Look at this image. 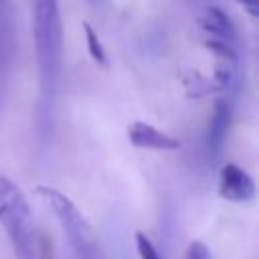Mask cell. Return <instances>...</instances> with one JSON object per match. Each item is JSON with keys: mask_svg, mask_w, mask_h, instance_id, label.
Instances as JSON below:
<instances>
[{"mask_svg": "<svg viewBox=\"0 0 259 259\" xmlns=\"http://www.w3.org/2000/svg\"><path fill=\"white\" fill-rule=\"evenodd\" d=\"M235 2L241 4L243 10H247V14L251 18H257V14H259V0H235Z\"/></svg>", "mask_w": 259, "mask_h": 259, "instance_id": "obj_12", "label": "cell"}, {"mask_svg": "<svg viewBox=\"0 0 259 259\" xmlns=\"http://www.w3.org/2000/svg\"><path fill=\"white\" fill-rule=\"evenodd\" d=\"M229 125H231V99L219 97L214 101V109H212L208 132H206V150L210 158H217L221 154L229 134Z\"/></svg>", "mask_w": 259, "mask_h": 259, "instance_id": "obj_7", "label": "cell"}, {"mask_svg": "<svg viewBox=\"0 0 259 259\" xmlns=\"http://www.w3.org/2000/svg\"><path fill=\"white\" fill-rule=\"evenodd\" d=\"M136 249H138L140 259H162L160 253H158V249L150 241V237L146 233H142V231L136 233Z\"/></svg>", "mask_w": 259, "mask_h": 259, "instance_id": "obj_10", "label": "cell"}, {"mask_svg": "<svg viewBox=\"0 0 259 259\" xmlns=\"http://www.w3.org/2000/svg\"><path fill=\"white\" fill-rule=\"evenodd\" d=\"M198 26L210 36V40H221L231 47L237 42V32L233 26V20L227 16V12L221 6H206L198 16Z\"/></svg>", "mask_w": 259, "mask_h": 259, "instance_id": "obj_8", "label": "cell"}, {"mask_svg": "<svg viewBox=\"0 0 259 259\" xmlns=\"http://www.w3.org/2000/svg\"><path fill=\"white\" fill-rule=\"evenodd\" d=\"M81 26H83V30H85V42H87V51H89L91 59H93L97 65L107 67V53H105V47H103L99 34L95 32V28H93L87 20H83Z\"/></svg>", "mask_w": 259, "mask_h": 259, "instance_id": "obj_9", "label": "cell"}, {"mask_svg": "<svg viewBox=\"0 0 259 259\" xmlns=\"http://www.w3.org/2000/svg\"><path fill=\"white\" fill-rule=\"evenodd\" d=\"M0 225L16 259H47V245L36 233L24 192L0 174Z\"/></svg>", "mask_w": 259, "mask_h": 259, "instance_id": "obj_2", "label": "cell"}, {"mask_svg": "<svg viewBox=\"0 0 259 259\" xmlns=\"http://www.w3.org/2000/svg\"><path fill=\"white\" fill-rule=\"evenodd\" d=\"M219 196L229 202H249L255 196V182L251 174L233 164L227 162L219 170Z\"/></svg>", "mask_w": 259, "mask_h": 259, "instance_id": "obj_4", "label": "cell"}, {"mask_svg": "<svg viewBox=\"0 0 259 259\" xmlns=\"http://www.w3.org/2000/svg\"><path fill=\"white\" fill-rule=\"evenodd\" d=\"M32 34L38 65V127L49 132L63 63V18L59 0H32Z\"/></svg>", "mask_w": 259, "mask_h": 259, "instance_id": "obj_1", "label": "cell"}, {"mask_svg": "<svg viewBox=\"0 0 259 259\" xmlns=\"http://www.w3.org/2000/svg\"><path fill=\"white\" fill-rule=\"evenodd\" d=\"M127 140L132 142V146L140 148V150H156V152H174L180 148V140H176L174 136L158 130L156 125L148 123V121H132L127 125Z\"/></svg>", "mask_w": 259, "mask_h": 259, "instance_id": "obj_5", "label": "cell"}, {"mask_svg": "<svg viewBox=\"0 0 259 259\" xmlns=\"http://www.w3.org/2000/svg\"><path fill=\"white\" fill-rule=\"evenodd\" d=\"M14 57V20L10 0H0V99L12 69Z\"/></svg>", "mask_w": 259, "mask_h": 259, "instance_id": "obj_6", "label": "cell"}, {"mask_svg": "<svg viewBox=\"0 0 259 259\" xmlns=\"http://www.w3.org/2000/svg\"><path fill=\"white\" fill-rule=\"evenodd\" d=\"M36 196L45 202V206L57 219L73 259H103L93 227L65 192L53 186L40 184L36 186Z\"/></svg>", "mask_w": 259, "mask_h": 259, "instance_id": "obj_3", "label": "cell"}, {"mask_svg": "<svg viewBox=\"0 0 259 259\" xmlns=\"http://www.w3.org/2000/svg\"><path fill=\"white\" fill-rule=\"evenodd\" d=\"M184 259H212V255H210V251H208V247H206L204 243L192 241V243L186 247Z\"/></svg>", "mask_w": 259, "mask_h": 259, "instance_id": "obj_11", "label": "cell"}]
</instances>
